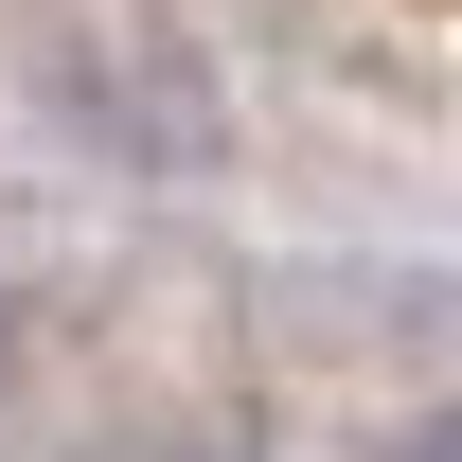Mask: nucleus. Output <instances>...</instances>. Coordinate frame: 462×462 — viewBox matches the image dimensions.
Returning a JSON list of instances; mask_svg holds the SVG:
<instances>
[{"label": "nucleus", "instance_id": "obj_2", "mask_svg": "<svg viewBox=\"0 0 462 462\" xmlns=\"http://www.w3.org/2000/svg\"><path fill=\"white\" fill-rule=\"evenodd\" d=\"M392 462H462V409H427V427H409V445Z\"/></svg>", "mask_w": 462, "mask_h": 462}, {"label": "nucleus", "instance_id": "obj_1", "mask_svg": "<svg viewBox=\"0 0 462 462\" xmlns=\"http://www.w3.org/2000/svg\"><path fill=\"white\" fill-rule=\"evenodd\" d=\"M89 462H231L214 427H125V445H89Z\"/></svg>", "mask_w": 462, "mask_h": 462}]
</instances>
